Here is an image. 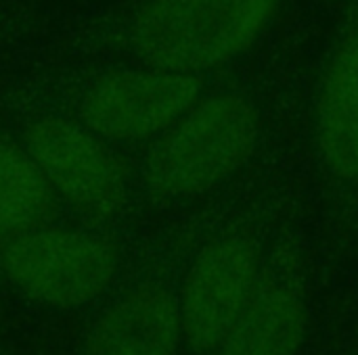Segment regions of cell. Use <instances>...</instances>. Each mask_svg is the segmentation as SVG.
<instances>
[{
	"label": "cell",
	"mask_w": 358,
	"mask_h": 355,
	"mask_svg": "<svg viewBox=\"0 0 358 355\" xmlns=\"http://www.w3.org/2000/svg\"><path fill=\"white\" fill-rule=\"evenodd\" d=\"M50 207L52 190L25 146L0 138V243L40 226Z\"/></svg>",
	"instance_id": "cell-10"
},
{
	"label": "cell",
	"mask_w": 358,
	"mask_h": 355,
	"mask_svg": "<svg viewBox=\"0 0 358 355\" xmlns=\"http://www.w3.org/2000/svg\"><path fill=\"white\" fill-rule=\"evenodd\" d=\"M304 355H358V316L321 320Z\"/></svg>",
	"instance_id": "cell-11"
},
{
	"label": "cell",
	"mask_w": 358,
	"mask_h": 355,
	"mask_svg": "<svg viewBox=\"0 0 358 355\" xmlns=\"http://www.w3.org/2000/svg\"><path fill=\"white\" fill-rule=\"evenodd\" d=\"M281 0H147L132 19L130 46L151 67L201 73L243 54Z\"/></svg>",
	"instance_id": "cell-2"
},
{
	"label": "cell",
	"mask_w": 358,
	"mask_h": 355,
	"mask_svg": "<svg viewBox=\"0 0 358 355\" xmlns=\"http://www.w3.org/2000/svg\"><path fill=\"white\" fill-rule=\"evenodd\" d=\"M317 142L329 172L358 182V44L350 40L329 63L317 98Z\"/></svg>",
	"instance_id": "cell-9"
},
{
	"label": "cell",
	"mask_w": 358,
	"mask_h": 355,
	"mask_svg": "<svg viewBox=\"0 0 358 355\" xmlns=\"http://www.w3.org/2000/svg\"><path fill=\"white\" fill-rule=\"evenodd\" d=\"M319 322L302 276L266 259L243 314L212 355H302Z\"/></svg>",
	"instance_id": "cell-7"
},
{
	"label": "cell",
	"mask_w": 358,
	"mask_h": 355,
	"mask_svg": "<svg viewBox=\"0 0 358 355\" xmlns=\"http://www.w3.org/2000/svg\"><path fill=\"white\" fill-rule=\"evenodd\" d=\"M178 349L176 293L162 282H143L103 312L80 355H176Z\"/></svg>",
	"instance_id": "cell-8"
},
{
	"label": "cell",
	"mask_w": 358,
	"mask_h": 355,
	"mask_svg": "<svg viewBox=\"0 0 358 355\" xmlns=\"http://www.w3.org/2000/svg\"><path fill=\"white\" fill-rule=\"evenodd\" d=\"M201 96V80L162 67L124 69L99 77L84 94L82 119L107 140L159 136Z\"/></svg>",
	"instance_id": "cell-6"
},
{
	"label": "cell",
	"mask_w": 358,
	"mask_h": 355,
	"mask_svg": "<svg viewBox=\"0 0 358 355\" xmlns=\"http://www.w3.org/2000/svg\"><path fill=\"white\" fill-rule=\"evenodd\" d=\"M266 257L245 234L214 239L193 257L178 299L180 347L189 355H212L243 314Z\"/></svg>",
	"instance_id": "cell-4"
},
{
	"label": "cell",
	"mask_w": 358,
	"mask_h": 355,
	"mask_svg": "<svg viewBox=\"0 0 358 355\" xmlns=\"http://www.w3.org/2000/svg\"><path fill=\"white\" fill-rule=\"evenodd\" d=\"M260 136L256 107L241 94L199 96L155 136L143 178L162 199L197 197L224 182L252 157Z\"/></svg>",
	"instance_id": "cell-1"
},
{
	"label": "cell",
	"mask_w": 358,
	"mask_h": 355,
	"mask_svg": "<svg viewBox=\"0 0 358 355\" xmlns=\"http://www.w3.org/2000/svg\"><path fill=\"white\" fill-rule=\"evenodd\" d=\"M302 355H304V354H302Z\"/></svg>",
	"instance_id": "cell-13"
},
{
	"label": "cell",
	"mask_w": 358,
	"mask_h": 355,
	"mask_svg": "<svg viewBox=\"0 0 358 355\" xmlns=\"http://www.w3.org/2000/svg\"><path fill=\"white\" fill-rule=\"evenodd\" d=\"M0 272L25 297L73 310L107 291L117 253L88 232L34 226L0 243Z\"/></svg>",
	"instance_id": "cell-3"
},
{
	"label": "cell",
	"mask_w": 358,
	"mask_h": 355,
	"mask_svg": "<svg viewBox=\"0 0 358 355\" xmlns=\"http://www.w3.org/2000/svg\"><path fill=\"white\" fill-rule=\"evenodd\" d=\"M25 151L52 192L76 211L107 220L126 201V174L117 157L86 126L46 117L29 126Z\"/></svg>",
	"instance_id": "cell-5"
},
{
	"label": "cell",
	"mask_w": 358,
	"mask_h": 355,
	"mask_svg": "<svg viewBox=\"0 0 358 355\" xmlns=\"http://www.w3.org/2000/svg\"><path fill=\"white\" fill-rule=\"evenodd\" d=\"M352 40L358 44V17H357V31H355V38H352Z\"/></svg>",
	"instance_id": "cell-12"
}]
</instances>
